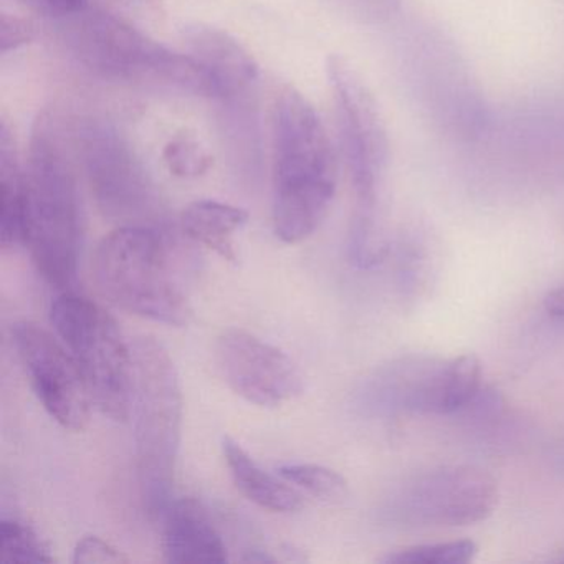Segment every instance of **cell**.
<instances>
[{
    "instance_id": "e0dca14e",
    "label": "cell",
    "mask_w": 564,
    "mask_h": 564,
    "mask_svg": "<svg viewBox=\"0 0 564 564\" xmlns=\"http://www.w3.org/2000/svg\"><path fill=\"white\" fill-rule=\"evenodd\" d=\"M25 167L19 163L8 123L0 127V239L4 249L24 246Z\"/></svg>"
},
{
    "instance_id": "8992f818",
    "label": "cell",
    "mask_w": 564,
    "mask_h": 564,
    "mask_svg": "<svg viewBox=\"0 0 564 564\" xmlns=\"http://www.w3.org/2000/svg\"><path fill=\"white\" fill-rule=\"evenodd\" d=\"M163 230L117 227L95 250L94 276L118 308L167 326H187L193 306L177 279Z\"/></svg>"
},
{
    "instance_id": "484cf974",
    "label": "cell",
    "mask_w": 564,
    "mask_h": 564,
    "mask_svg": "<svg viewBox=\"0 0 564 564\" xmlns=\"http://www.w3.org/2000/svg\"><path fill=\"white\" fill-rule=\"evenodd\" d=\"M0 44H2V55L9 52L18 51L24 45L31 44L35 39V29L31 22L18 15H2L0 21Z\"/></svg>"
},
{
    "instance_id": "2e32d148",
    "label": "cell",
    "mask_w": 564,
    "mask_h": 564,
    "mask_svg": "<svg viewBox=\"0 0 564 564\" xmlns=\"http://www.w3.org/2000/svg\"><path fill=\"white\" fill-rule=\"evenodd\" d=\"M247 220V210L219 200H196L180 217L181 229L189 239L214 250L229 263L239 260L232 237Z\"/></svg>"
},
{
    "instance_id": "6da1fadb",
    "label": "cell",
    "mask_w": 564,
    "mask_h": 564,
    "mask_svg": "<svg viewBox=\"0 0 564 564\" xmlns=\"http://www.w3.org/2000/svg\"><path fill=\"white\" fill-rule=\"evenodd\" d=\"M273 230L285 243L308 239L335 199V151L315 107L292 87L273 110Z\"/></svg>"
},
{
    "instance_id": "7a4b0ae2",
    "label": "cell",
    "mask_w": 564,
    "mask_h": 564,
    "mask_svg": "<svg viewBox=\"0 0 564 564\" xmlns=\"http://www.w3.org/2000/svg\"><path fill=\"white\" fill-rule=\"evenodd\" d=\"M326 72L356 199L355 216L349 227V259L359 269H372L391 250L379 214L389 161L388 131L375 95L348 61L338 55L329 57Z\"/></svg>"
},
{
    "instance_id": "603a6c76",
    "label": "cell",
    "mask_w": 564,
    "mask_h": 564,
    "mask_svg": "<svg viewBox=\"0 0 564 564\" xmlns=\"http://www.w3.org/2000/svg\"><path fill=\"white\" fill-rule=\"evenodd\" d=\"M164 161L171 173L177 177H197L210 166L207 151L193 137L173 138L164 150Z\"/></svg>"
},
{
    "instance_id": "d4e9b609",
    "label": "cell",
    "mask_w": 564,
    "mask_h": 564,
    "mask_svg": "<svg viewBox=\"0 0 564 564\" xmlns=\"http://www.w3.org/2000/svg\"><path fill=\"white\" fill-rule=\"evenodd\" d=\"M128 561L130 557L124 556L118 547L98 536L82 538L74 551V563L77 564H120Z\"/></svg>"
},
{
    "instance_id": "ac0fdd59",
    "label": "cell",
    "mask_w": 564,
    "mask_h": 564,
    "mask_svg": "<svg viewBox=\"0 0 564 564\" xmlns=\"http://www.w3.org/2000/svg\"><path fill=\"white\" fill-rule=\"evenodd\" d=\"M481 389V365L477 356L464 355L454 359H442L432 382L424 414H460L470 408Z\"/></svg>"
},
{
    "instance_id": "ffe728a7",
    "label": "cell",
    "mask_w": 564,
    "mask_h": 564,
    "mask_svg": "<svg viewBox=\"0 0 564 564\" xmlns=\"http://www.w3.org/2000/svg\"><path fill=\"white\" fill-rule=\"evenodd\" d=\"M0 546L2 557L11 563H52L51 547L39 536L34 528L24 521H0Z\"/></svg>"
},
{
    "instance_id": "4316f807",
    "label": "cell",
    "mask_w": 564,
    "mask_h": 564,
    "mask_svg": "<svg viewBox=\"0 0 564 564\" xmlns=\"http://www.w3.org/2000/svg\"><path fill=\"white\" fill-rule=\"evenodd\" d=\"M34 2L55 18H65L87 8V0H34Z\"/></svg>"
},
{
    "instance_id": "7c38bea8",
    "label": "cell",
    "mask_w": 564,
    "mask_h": 564,
    "mask_svg": "<svg viewBox=\"0 0 564 564\" xmlns=\"http://www.w3.org/2000/svg\"><path fill=\"white\" fill-rule=\"evenodd\" d=\"M216 365L237 395L260 408H280L303 391L302 372L293 359L246 329L223 332L216 343Z\"/></svg>"
},
{
    "instance_id": "44dd1931",
    "label": "cell",
    "mask_w": 564,
    "mask_h": 564,
    "mask_svg": "<svg viewBox=\"0 0 564 564\" xmlns=\"http://www.w3.org/2000/svg\"><path fill=\"white\" fill-rule=\"evenodd\" d=\"M477 544L470 540L419 544L402 547L382 557L386 564H467L477 556Z\"/></svg>"
},
{
    "instance_id": "8fae6325",
    "label": "cell",
    "mask_w": 564,
    "mask_h": 564,
    "mask_svg": "<svg viewBox=\"0 0 564 564\" xmlns=\"http://www.w3.org/2000/svg\"><path fill=\"white\" fill-rule=\"evenodd\" d=\"M184 42L219 101L223 130L259 127V65L237 39L210 25H187Z\"/></svg>"
},
{
    "instance_id": "3957f363",
    "label": "cell",
    "mask_w": 564,
    "mask_h": 564,
    "mask_svg": "<svg viewBox=\"0 0 564 564\" xmlns=\"http://www.w3.org/2000/svg\"><path fill=\"white\" fill-rule=\"evenodd\" d=\"M24 247L55 289L70 290L78 275L82 213L77 180L51 115L32 128L25 167Z\"/></svg>"
},
{
    "instance_id": "d6986e66",
    "label": "cell",
    "mask_w": 564,
    "mask_h": 564,
    "mask_svg": "<svg viewBox=\"0 0 564 564\" xmlns=\"http://www.w3.org/2000/svg\"><path fill=\"white\" fill-rule=\"evenodd\" d=\"M279 475L319 500L341 501L348 495L345 477L323 465L283 464L279 467Z\"/></svg>"
},
{
    "instance_id": "30bf717a",
    "label": "cell",
    "mask_w": 564,
    "mask_h": 564,
    "mask_svg": "<svg viewBox=\"0 0 564 564\" xmlns=\"http://www.w3.org/2000/svg\"><path fill=\"white\" fill-rule=\"evenodd\" d=\"M12 341L48 415L68 431H84L90 422L94 401L70 349L31 322L12 326Z\"/></svg>"
},
{
    "instance_id": "9a60e30c",
    "label": "cell",
    "mask_w": 564,
    "mask_h": 564,
    "mask_svg": "<svg viewBox=\"0 0 564 564\" xmlns=\"http://www.w3.org/2000/svg\"><path fill=\"white\" fill-rule=\"evenodd\" d=\"M224 458L230 470L234 484L237 490L265 510L275 511V513H292L300 510L303 505L302 495L295 488L290 487L289 481L283 478L279 480L275 475L263 470L249 452L226 435L223 438Z\"/></svg>"
},
{
    "instance_id": "5bb4252c",
    "label": "cell",
    "mask_w": 564,
    "mask_h": 564,
    "mask_svg": "<svg viewBox=\"0 0 564 564\" xmlns=\"http://www.w3.org/2000/svg\"><path fill=\"white\" fill-rule=\"evenodd\" d=\"M438 361L441 359L432 356L411 355L382 366L362 388V404L378 414H419L425 389Z\"/></svg>"
},
{
    "instance_id": "83f0119b",
    "label": "cell",
    "mask_w": 564,
    "mask_h": 564,
    "mask_svg": "<svg viewBox=\"0 0 564 564\" xmlns=\"http://www.w3.org/2000/svg\"><path fill=\"white\" fill-rule=\"evenodd\" d=\"M544 308H546L547 315L564 322V285L547 293L546 300H544Z\"/></svg>"
},
{
    "instance_id": "9c48e42d",
    "label": "cell",
    "mask_w": 564,
    "mask_h": 564,
    "mask_svg": "<svg viewBox=\"0 0 564 564\" xmlns=\"http://www.w3.org/2000/svg\"><path fill=\"white\" fill-rule=\"evenodd\" d=\"M498 503L495 478L468 465L444 467L405 481L389 503L409 527H467L487 520Z\"/></svg>"
},
{
    "instance_id": "7402d4cb",
    "label": "cell",
    "mask_w": 564,
    "mask_h": 564,
    "mask_svg": "<svg viewBox=\"0 0 564 564\" xmlns=\"http://www.w3.org/2000/svg\"><path fill=\"white\" fill-rule=\"evenodd\" d=\"M434 275V253L427 239L421 234H411V239L401 246V260H399V276L401 286L411 293V299L421 295Z\"/></svg>"
},
{
    "instance_id": "5b68a950",
    "label": "cell",
    "mask_w": 564,
    "mask_h": 564,
    "mask_svg": "<svg viewBox=\"0 0 564 564\" xmlns=\"http://www.w3.org/2000/svg\"><path fill=\"white\" fill-rule=\"evenodd\" d=\"M133 355L134 447L141 498L150 517H163L173 501L174 474L183 431L180 375L167 349L140 336Z\"/></svg>"
},
{
    "instance_id": "4fadbf2b",
    "label": "cell",
    "mask_w": 564,
    "mask_h": 564,
    "mask_svg": "<svg viewBox=\"0 0 564 564\" xmlns=\"http://www.w3.org/2000/svg\"><path fill=\"white\" fill-rule=\"evenodd\" d=\"M161 521V546L170 563L223 564L229 561L223 536L203 505L194 498L171 501Z\"/></svg>"
},
{
    "instance_id": "277c9868",
    "label": "cell",
    "mask_w": 564,
    "mask_h": 564,
    "mask_svg": "<svg viewBox=\"0 0 564 564\" xmlns=\"http://www.w3.org/2000/svg\"><path fill=\"white\" fill-rule=\"evenodd\" d=\"M61 19L65 47L91 74L213 97L209 77L189 54L171 51L123 19L88 8Z\"/></svg>"
},
{
    "instance_id": "52a82bcc",
    "label": "cell",
    "mask_w": 564,
    "mask_h": 564,
    "mask_svg": "<svg viewBox=\"0 0 564 564\" xmlns=\"http://www.w3.org/2000/svg\"><path fill=\"white\" fill-rule=\"evenodd\" d=\"M51 322L80 366L95 408L113 421H127L133 355L113 316L87 296L65 292L52 303Z\"/></svg>"
},
{
    "instance_id": "ba28073f",
    "label": "cell",
    "mask_w": 564,
    "mask_h": 564,
    "mask_svg": "<svg viewBox=\"0 0 564 564\" xmlns=\"http://www.w3.org/2000/svg\"><path fill=\"white\" fill-rule=\"evenodd\" d=\"M78 154L95 203L118 227L163 229L167 210L156 184L123 134L90 121L78 131Z\"/></svg>"
},
{
    "instance_id": "cb8c5ba5",
    "label": "cell",
    "mask_w": 564,
    "mask_h": 564,
    "mask_svg": "<svg viewBox=\"0 0 564 564\" xmlns=\"http://www.w3.org/2000/svg\"><path fill=\"white\" fill-rule=\"evenodd\" d=\"M332 2L349 18L368 25L386 24L398 14L402 6V0H332Z\"/></svg>"
}]
</instances>
